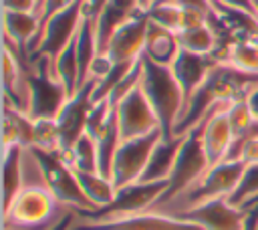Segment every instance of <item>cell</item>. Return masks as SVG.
Masks as SVG:
<instances>
[{
	"mask_svg": "<svg viewBox=\"0 0 258 230\" xmlns=\"http://www.w3.org/2000/svg\"><path fill=\"white\" fill-rule=\"evenodd\" d=\"M244 167H246L244 161H220L218 165H212L198 182H194L179 196L171 198L165 204L153 206L149 212L179 216V214L189 212L208 202H214L220 198H230L244 174Z\"/></svg>",
	"mask_w": 258,
	"mask_h": 230,
	"instance_id": "6da1fadb",
	"label": "cell"
},
{
	"mask_svg": "<svg viewBox=\"0 0 258 230\" xmlns=\"http://www.w3.org/2000/svg\"><path fill=\"white\" fill-rule=\"evenodd\" d=\"M139 87H141L145 99L149 101L151 109L157 115L163 139L175 137L173 129L183 111V95H181V89H179L171 69L165 65H157L143 54Z\"/></svg>",
	"mask_w": 258,
	"mask_h": 230,
	"instance_id": "7a4b0ae2",
	"label": "cell"
},
{
	"mask_svg": "<svg viewBox=\"0 0 258 230\" xmlns=\"http://www.w3.org/2000/svg\"><path fill=\"white\" fill-rule=\"evenodd\" d=\"M71 208L62 206L48 186H22L2 210L4 230H36L54 224Z\"/></svg>",
	"mask_w": 258,
	"mask_h": 230,
	"instance_id": "3957f363",
	"label": "cell"
},
{
	"mask_svg": "<svg viewBox=\"0 0 258 230\" xmlns=\"http://www.w3.org/2000/svg\"><path fill=\"white\" fill-rule=\"evenodd\" d=\"M28 87H30V99H28L26 115L30 119H56L69 99V93L54 75L52 59L30 56Z\"/></svg>",
	"mask_w": 258,
	"mask_h": 230,
	"instance_id": "277c9868",
	"label": "cell"
},
{
	"mask_svg": "<svg viewBox=\"0 0 258 230\" xmlns=\"http://www.w3.org/2000/svg\"><path fill=\"white\" fill-rule=\"evenodd\" d=\"M167 186H169V180L135 182L131 186L117 190L113 202L107 204L105 208H99V210L87 212V214H79V220L81 222H111V220L149 212L159 202V198L165 194Z\"/></svg>",
	"mask_w": 258,
	"mask_h": 230,
	"instance_id": "5b68a950",
	"label": "cell"
},
{
	"mask_svg": "<svg viewBox=\"0 0 258 230\" xmlns=\"http://www.w3.org/2000/svg\"><path fill=\"white\" fill-rule=\"evenodd\" d=\"M32 149H34V153L40 161L46 186L56 196V200L62 206H67V208H71L79 214L93 212L95 206L83 194L77 171L67 161H62V157L56 151H42V149H36V147H32Z\"/></svg>",
	"mask_w": 258,
	"mask_h": 230,
	"instance_id": "8992f818",
	"label": "cell"
},
{
	"mask_svg": "<svg viewBox=\"0 0 258 230\" xmlns=\"http://www.w3.org/2000/svg\"><path fill=\"white\" fill-rule=\"evenodd\" d=\"M208 169H210V163H208V157H206V151H204V145H202L200 127H196V129H191L189 133L183 135L181 147H179L177 157H175L173 171L169 176V186H167L165 194L159 198V202L155 206L165 204L171 198L179 196L194 182H198Z\"/></svg>",
	"mask_w": 258,
	"mask_h": 230,
	"instance_id": "52a82bcc",
	"label": "cell"
},
{
	"mask_svg": "<svg viewBox=\"0 0 258 230\" xmlns=\"http://www.w3.org/2000/svg\"><path fill=\"white\" fill-rule=\"evenodd\" d=\"M83 8L85 0H75L52 18H48L40 26L38 38L30 46V56H48L54 61V56L77 36L83 22Z\"/></svg>",
	"mask_w": 258,
	"mask_h": 230,
	"instance_id": "ba28073f",
	"label": "cell"
},
{
	"mask_svg": "<svg viewBox=\"0 0 258 230\" xmlns=\"http://www.w3.org/2000/svg\"><path fill=\"white\" fill-rule=\"evenodd\" d=\"M161 137L163 135L157 129L147 135L121 141V145L117 147L115 159H113V169H111V182H113L115 190H121L125 186L139 182V178L143 176V169L149 161V155Z\"/></svg>",
	"mask_w": 258,
	"mask_h": 230,
	"instance_id": "9c48e42d",
	"label": "cell"
},
{
	"mask_svg": "<svg viewBox=\"0 0 258 230\" xmlns=\"http://www.w3.org/2000/svg\"><path fill=\"white\" fill-rule=\"evenodd\" d=\"M115 115H117V125H119L121 141L135 139V137H141V135H147V133L159 129L157 115L151 109V105L145 99V95H143L139 85L117 103Z\"/></svg>",
	"mask_w": 258,
	"mask_h": 230,
	"instance_id": "30bf717a",
	"label": "cell"
},
{
	"mask_svg": "<svg viewBox=\"0 0 258 230\" xmlns=\"http://www.w3.org/2000/svg\"><path fill=\"white\" fill-rule=\"evenodd\" d=\"M95 85H97L95 79H87V83L73 97H69L64 107L60 109V113L56 117V125H58V133H60V149H71L75 145V141L85 133L87 119H89V113L93 107Z\"/></svg>",
	"mask_w": 258,
	"mask_h": 230,
	"instance_id": "8fae6325",
	"label": "cell"
},
{
	"mask_svg": "<svg viewBox=\"0 0 258 230\" xmlns=\"http://www.w3.org/2000/svg\"><path fill=\"white\" fill-rule=\"evenodd\" d=\"M147 26L149 18L145 10H139L133 14L127 22H123L115 34L111 36L105 54L113 63H135L143 54L145 46V36H147Z\"/></svg>",
	"mask_w": 258,
	"mask_h": 230,
	"instance_id": "7c38bea8",
	"label": "cell"
},
{
	"mask_svg": "<svg viewBox=\"0 0 258 230\" xmlns=\"http://www.w3.org/2000/svg\"><path fill=\"white\" fill-rule=\"evenodd\" d=\"M73 230H202V228L175 216L143 212L111 222H81L77 218Z\"/></svg>",
	"mask_w": 258,
	"mask_h": 230,
	"instance_id": "4fadbf2b",
	"label": "cell"
},
{
	"mask_svg": "<svg viewBox=\"0 0 258 230\" xmlns=\"http://www.w3.org/2000/svg\"><path fill=\"white\" fill-rule=\"evenodd\" d=\"M175 218L187 220L202 230H242L246 220V210L236 208L228 202V198H220L198 206L189 212H183Z\"/></svg>",
	"mask_w": 258,
	"mask_h": 230,
	"instance_id": "5bb4252c",
	"label": "cell"
},
{
	"mask_svg": "<svg viewBox=\"0 0 258 230\" xmlns=\"http://www.w3.org/2000/svg\"><path fill=\"white\" fill-rule=\"evenodd\" d=\"M226 109H228V105L216 107L208 115V119L200 125V137H202V145H204L210 167L218 165L220 161L226 159L230 145L234 141V133H232Z\"/></svg>",
	"mask_w": 258,
	"mask_h": 230,
	"instance_id": "9a60e30c",
	"label": "cell"
},
{
	"mask_svg": "<svg viewBox=\"0 0 258 230\" xmlns=\"http://www.w3.org/2000/svg\"><path fill=\"white\" fill-rule=\"evenodd\" d=\"M218 61H214L212 56L208 54H198V52H189L185 48L179 46V52L175 56V61L169 65L179 89H181V95H183V109L187 105V101L191 99V95L198 91V87L206 81L208 73L214 69ZM183 113V111H181Z\"/></svg>",
	"mask_w": 258,
	"mask_h": 230,
	"instance_id": "2e32d148",
	"label": "cell"
},
{
	"mask_svg": "<svg viewBox=\"0 0 258 230\" xmlns=\"http://www.w3.org/2000/svg\"><path fill=\"white\" fill-rule=\"evenodd\" d=\"M2 26H4V42L12 44L14 48L30 56V46L34 44L40 32L38 14L2 10Z\"/></svg>",
	"mask_w": 258,
	"mask_h": 230,
	"instance_id": "e0dca14e",
	"label": "cell"
},
{
	"mask_svg": "<svg viewBox=\"0 0 258 230\" xmlns=\"http://www.w3.org/2000/svg\"><path fill=\"white\" fill-rule=\"evenodd\" d=\"M139 8V0H109L107 6L103 8L101 16L95 22V34H97V52L105 54L107 44L111 40V36L115 34V30L127 22L133 14H137Z\"/></svg>",
	"mask_w": 258,
	"mask_h": 230,
	"instance_id": "ac0fdd59",
	"label": "cell"
},
{
	"mask_svg": "<svg viewBox=\"0 0 258 230\" xmlns=\"http://www.w3.org/2000/svg\"><path fill=\"white\" fill-rule=\"evenodd\" d=\"M181 141H183V135L171 137V139H163L161 137L157 141V145L153 147V151L149 155V161H147L139 182H163V180H169V176L173 171V165H175L177 151L181 147Z\"/></svg>",
	"mask_w": 258,
	"mask_h": 230,
	"instance_id": "d6986e66",
	"label": "cell"
},
{
	"mask_svg": "<svg viewBox=\"0 0 258 230\" xmlns=\"http://www.w3.org/2000/svg\"><path fill=\"white\" fill-rule=\"evenodd\" d=\"M177 52H179L177 34L149 20L147 36H145V46H143V54H145L149 61L157 63V65L169 67V65L175 61Z\"/></svg>",
	"mask_w": 258,
	"mask_h": 230,
	"instance_id": "ffe728a7",
	"label": "cell"
},
{
	"mask_svg": "<svg viewBox=\"0 0 258 230\" xmlns=\"http://www.w3.org/2000/svg\"><path fill=\"white\" fill-rule=\"evenodd\" d=\"M32 139H34V119H30L24 111H20L4 101L2 149L14 147V145L32 147Z\"/></svg>",
	"mask_w": 258,
	"mask_h": 230,
	"instance_id": "44dd1931",
	"label": "cell"
},
{
	"mask_svg": "<svg viewBox=\"0 0 258 230\" xmlns=\"http://www.w3.org/2000/svg\"><path fill=\"white\" fill-rule=\"evenodd\" d=\"M52 69L56 79L64 85L69 97H73L81 87V71H79V54H77V36L54 56Z\"/></svg>",
	"mask_w": 258,
	"mask_h": 230,
	"instance_id": "7402d4cb",
	"label": "cell"
},
{
	"mask_svg": "<svg viewBox=\"0 0 258 230\" xmlns=\"http://www.w3.org/2000/svg\"><path fill=\"white\" fill-rule=\"evenodd\" d=\"M62 161H67L75 171H99V157H97V141L83 133L71 149H58L56 151Z\"/></svg>",
	"mask_w": 258,
	"mask_h": 230,
	"instance_id": "603a6c76",
	"label": "cell"
},
{
	"mask_svg": "<svg viewBox=\"0 0 258 230\" xmlns=\"http://www.w3.org/2000/svg\"><path fill=\"white\" fill-rule=\"evenodd\" d=\"M77 178H79L83 194L95 206V210L105 208L107 204L113 202L117 190H115V186H113V182L109 178H105L99 171H77Z\"/></svg>",
	"mask_w": 258,
	"mask_h": 230,
	"instance_id": "cb8c5ba5",
	"label": "cell"
},
{
	"mask_svg": "<svg viewBox=\"0 0 258 230\" xmlns=\"http://www.w3.org/2000/svg\"><path fill=\"white\" fill-rule=\"evenodd\" d=\"M22 151L24 147L14 145L2 149V167H4V208L14 200L22 188ZM2 208V210H4Z\"/></svg>",
	"mask_w": 258,
	"mask_h": 230,
	"instance_id": "d4e9b609",
	"label": "cell"
},
{
	"mask_svg": "<svg viewBox=\"0 0 258 230\" xmlns=\"http://www.w3.org/2000/svg\"><path fill=\"white\" fill-rule=\"evenodd\" d=\"M177 40H179V46L189 50V52L212 56L214 50H216V36H214V30L208 24L181 30L177 34Z\"/></svg>",
	"mask_w": 258,
	"mask_h": 230,
	"instance_id": "484cf974",
	"label": "cell"
},
{
	"mask_svg": "<svg viewBox=\"0 0 258 230\" xmlns=\"http://www.w3.org/2000/svg\"><path fill=\"white\" fill-rule=\"evenodd\" d=\"M226 65H232L244 73L258 75V42L252 40H238L230 46L226 59Z\"/></svg>",
	"mask_w": 258,
	"mask_h": 230,
	"instance_id": "4316f807",
	"label": "cell"
},
{
	"mask_svg": "<svg viewBox=\"0 0 258 230\" xmlns=\"http://www.w3.org/2000/svg\"><path fill=\"white\" fill-rule=\"evenodd\" d=\"M256 198H258V163H248L228 202L236 208L246 210Z\"/></svg>",
	"mask_w": 258,
	"mask_h": 230,
	"instance_id": "83f0119b",
	"label": "cell"
},
{
	"mask_svg": "<svg viewBox=\"0 0 258 230\" xmlns=\"http://www.w3.org/2000/svg\"><path fill=\"white\" fill-rule=\"evenodd\" d=\"M147 12V18L175 34L181 32V6L175 0H157Z\"/></svg>",
	"mask_w": 258,
	"mask_h": 230,
	"instance_id": "f1b7e54d",
	"label": "cell"
},
{
	"mask_svg": "<svg viewBox=\"0 0 258 230\" xmlns=\"http://www.w3.org/2000/svg\"><path fill=\"white\" fill-rule=\"evenodd\" d=\"M32 147L42 151H58L60 149V133L56 119H34V139Z\"/></svg>",
	"mask_w": 258,
	"mask_h": 230,
	"instance_id": "f546056e",
	"label": "cell"
},
{
	"mask_svg": "<svg viewBox=\"0 0 258 230\" xmlns=\"http://www.w3.org/2000/svg\"><path fill=\"white\" fill-rule=\"evenodd\" d=\"M75 0H40V4H38V10H36V14H38V18H40V26L48 20V18H52L56 12H60L62 8H67L69 4H73Z\"/></svg>",
	"mask_w": 258,
	"mask_h": 230,
	"instance_id": "4dcf8cb0",
	"label": "cell"
},
{
	"mask_svg": "<svg viewBox=\"0 0 258 230\" xmlns=\"http://www.w3.org/2000/svg\"><path fill=\"white\" fill-rule=\"evenodd\" d=\"M2 10L12 12H34L38 10V0H2Z\"/></svg>",
	"mask_w": 258,
	"mask_h": 230,
	"instance_id": "1f68e13d",
	"label": "cell"
},
{
	"mask_svg": "<svg viewBox=\"0 0 258 230\" xmlns=\"http://www.w3.org/2000/svg\"><path fill=\"white\" fill-rule=\"evenodd\" d=\"M109 0H85V8H83V18L91 20L93 24L97 22V18L101 16L103 8L107 6Z\"/></svg>",
	"mask_w": 258,
	"mask_h": 230,
	"instance_id": "d6a6232c",
	"label": "cell"
},
{
	"mask_svg": "<svg viewBox=\"0 0 258 230\" xmlns=\"http://www.w3.org/2000/svg\"><path fill=\"white\" fill-rule=\"evenodd\" d=\"M240 159L248 165V163H258V135L248 139L242 147V153H240Z\"/></svg>",
	"mask_w": 258,
	"mask_h": 230,
	"instance_id": "836d02e7",
	"label": "cell"
},
{
	"mask_svg": "<svg viewBox=\"0 0 258 230\" xmlns=\"http://www.w3.org/2000/svg\"><path fill=\"white\" fill-rule=\"evenodd\" d=\"M77 218H79V212H75V210H69L50 230H71L73 226H75V222H77Z\"/></svg>",
	"mask_w": 258,
	"mask_h": 230,
	"instance_id": "e575fe53",
	"label": "cell"
},
{
	"mask_svg": "<svg viewBox=\"0 0 258 230\" xmlns=\"http://www.w3.org/2000/svg\"><path fill=\"white\" fill-rule=\"evenodd\" d=\"M242 230H258V204L246 210V220Z\"/></svg>",
	"mask_w": 258,
	"mask_h": 230,
	"instance_id": "d590c367",
	"label": "cell"
},
{
	"mask_svg": "<svg viewBox=\"0 0 258 230\" xmlns=\"http://www.w3.org/2000/svg\"><path fill=\"white\" fill-rule=\"evenodd\" d=\"M220 2H224V4H228V6L240 8V10H244V12H250V14L258 16V14H256V8H254V0H220Z\"/></svg>",
	"mask_w": 258,
	"mask_h": 230,
	"instance_id": "8d00e7d4",
	"label": "cell"
},
{
	"mask_svg": "<svg viewBox=\"0 0 258 230\" xmlns=\"http://www.w3.org/2000/svg\"><path fill=\"white\" fill-rule=\"evenodd\" d=\"M246 103H248V107H250V111H252V115H254V119H258V85L248 93V97H246Z\"/></svg>",
	"mask_w": 258,
	"mask_h": 230,
	"instance_id": "74e56055",
	"label": "cell"
},
{
	"mask_svg": "<svg viewBox=\"0 0 258 230\" xmlns=\"http://www.w3.org/2000/svg\"><path fill=\"white\" fill-rule=\"evenodd\" d=\"M254 8H256V14H258V0H254Z\"/></svg>",
	"mask_w": 258,
	"mask_h": 230,
	"instance_id": "f35d334b",
	"label": "cell"
},
{
	"mask_svg": "<svg viewBox=\"0 0 258 230\" xmlns=\"http://www.w3.org/2000/svg\"><path fill=\"white\" fill-rule=\"evenodd\" d=\"M38 4H40V0H38Z\"/></svg>",
	"mask_w": 258,
	"mask_h": 230,
	"instance_id": "ab89813d",
	"label": "cell"
},
{
	"mask_svg": "<svg viewBox=\"0 0 258 230\" xmlns=\"http://www.w3.org/2000/svg\"><path fill=\"white\" fill-rule=\"evenodd\" d=\"M71 230H73V228H71Z\"/></svg>",
	"mask_w": 258,
	"mask_h": 230,
	"instance_id": "60d3db41",
	"label": "cell"
}]
</instances>
